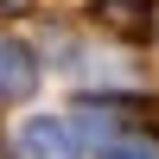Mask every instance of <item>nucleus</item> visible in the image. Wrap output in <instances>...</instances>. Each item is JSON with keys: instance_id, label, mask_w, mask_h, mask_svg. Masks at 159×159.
Returning <instances> with one entry per match:
<instances>
[{"instance_id": "obj_3", "label": "nucleus", "mask_w": 159, "mask_h": 159, "mask_svg": "<svg viewBox=\"0 0 159 159\" xmlns=\"http://www.w3.org/2000/svg\"><path fill=\"white\" fill-rule=\"evenodd\" d=\"M32 7V0H0V19H7V13H25Z\"/></svg>"}, {"instance_id": "obj_2", "label": "nucleus", "mask_w": 159, "mask_h": 159, "mask_svg": "<svg viewBox=\"0 0 159 159\" xmlns=\"http://www.w3.org/2000/svg\"><path fill=\"white\" fill-rule=\"evenodd\" d=\"M32 89H38V57L19 45V38H0V96L25 102Z\"/></svg>"}, {"instance_id": "obj_1", "label": "nucleus", "mask_w": 159, "mask_h": 159, "mask_svg": "<svg viewBox=\"0 0 159 159\" xmlns=\"http://www.w3.org/2000/svg\"><path fill=\"white\" fill-rule=\"evenodd\" d=\"M13 159H76V134L51 115H32V121L13 134Z\"/></svg>"}]
</instances>
